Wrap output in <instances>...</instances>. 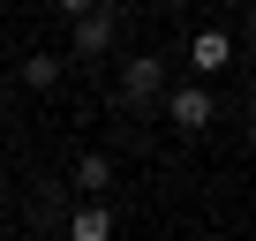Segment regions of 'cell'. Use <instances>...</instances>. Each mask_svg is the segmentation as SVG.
<instances>
[{
  "label": "cell",
  "instance_id": "obj_1",
  "mask_svg": "<svg viewBox=\"0 0 256 241\" xmlns=\"http://www.w3.org/2000/svg\"><path fill=\"white\" fill-rule=\"evenodd\" d=\"M158 90H166L158 53H128V60H120V106H128V113H151V106H158Z\"/></svg>",
  "mask_w": 256,
  "mask_h": 241
},
{
  "label": "cell",
  "instance_id": "obj_4",
  "mask_svg": "<svg viewBox=\"0 0 256 241\" xmlns=\"http://www.w3.org/2000/svg\"><path fill=\"white\" fill-rule=\"evenodd\" d=\"M68 241H113V211H106V196H83V204L68 211Z\"/></svg>",
  "mask_w": 256,
  "mask_h": 241
},
{
  "label": "cell",
  "instance_id": "obj_5",
  "mask_svg": "<svg viewBox=\"0 0 256 241\" xmlns=\"http://www.w3.org/2000/svg\"><path fill=\"white\" fill-rule=\"evenodd\" d=\"M188 68H204V76L234 68V38H226V30H196V38H188Z\"/></svg>",
  "mask_w": 256,
  "mask_h": 241
},
{
  "label": "cell",
  "instance_id": "obj_7",
  "mask_svg": "<svg viewBox=\"0 0 256 241\" xmlns=\"http://www.w3.org/2000/svg\"><path fill=\"white\" fill-rule=\"evenodd\" d=\"M60 68H68L60 53H30V60H23V83H30V90H53V83H60Z\"/></svg>",
  "mask_w": 256,
  "mask_h": 241
},
{
  "label": "cell",
  "instance_id": "obj_12",
  "mask_svg": "<svg viewBox=\"0 0 256 241\" xmlns=\"http://www.w3.org/2000/svg\"><path fill=\"white\" fill-rule=\"evenodd\" d=\"M226 8H256V0H226Z\"/></svg>",
  "mask_w": 256,
  "mask_h": 241
},
{
  "label": "cell",
  "instance_id": "obj_10",
  "mask_svg": "<svg viewBox=\"0 0 256 241\" xmlns=\"http://www.w3.org/2000/svg\"><path fill=\"white\" fill-rule=\"evenodd\" d=\"M53 8H60V16H83V8H98V0H53Z\"/></svg>",
  "mask_w": 256,
  "mask_h": 241
},
{
  "label": "cell",
  "instance_id": "obj_9",
  "mask_svg": "<svg viewBox=\"0 0 256 241\" xmlns=\"http://www.w3.org/2000/svg\"><path fill=\"white\" fill-rule=\"evenodd\" d=\"M241 46L256 53V8H241Z\"/></svg>",
  "mask_w": 256,
  "mask_h": 241
},
{
  "label": "cell",
  "instance_id": "obj_3",
  "mask_svg": "<svg viewBox=\"0 0 256 241\" xmlns=\"http://www.w3.org/2000/svg\"><path fill=\"white\" fill-rule=\"evenodd\" d=\"M113 38H120V8H106V0H98V8H83L76 16V60H106L113 53Z\"/></svg>",
  "mask_w": 256,
  "mask_h": 241
},
{
  "label": "cell",
  "instance_id": "obj_2",
  "mask_svg": "<svg viewBox=\"0 0 256 241\" xmlns=\"http://www.w3.org/2000/svg\"><path fill=\"white\" fill-rule=\"evenodd\" d=\"M218 120V98L204 90V83H181V90H166V128H181V136H204Z\"/></svg>",
  "mask_w": 256,
  "mask_h": 241
},
{
  "label": "cell",
  "instance_id": "obj_11",
  "mask_svg": "<svg viewBox=\"0 0 256 241\" xmlns=\"http://www.w3.org/2000/svg\"><path fill=\"white\" fill-rule=\"evenodd\" d=\"M248 120H256V83H248Z\"/></svg>",
  "mask_w": 256,
  "mask_h": 241
},
{
  "label": "cell",
  "instance_id": "obj_8",
  "mask_svg": "<svg viewBox=\"0 0 256 241\" xmlns=\"http://www.w3.org/2000/svg\"><path fill=\"white\" fill-rule=\"evenodd\" d=\"M53 211H60V188H38V196H30V218H38V226H46V218H53Z\"/></svg>",
  "mask_w": 256,
  "mask_h": 241
},
{
  "label": "cell",
  "instance_id": "obj_6",
  "mask_svg": "<svg viewBox=\"0 0 256 241\" xmlns=\"http://www.w3.org/2000/svg\"><path fill=\"white\" fill-rule=\"evenodd\" d=\"M76 188H83V196H106V188H113V158H106V151H83V158H76Z\"/></svg>",
  "mask_w": 256,
  "mask_h": 241
}]
</instances>
